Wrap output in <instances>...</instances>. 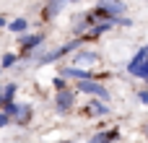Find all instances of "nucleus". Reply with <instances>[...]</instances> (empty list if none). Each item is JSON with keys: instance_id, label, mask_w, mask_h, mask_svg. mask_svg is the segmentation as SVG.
Segmentation results:
<instances>
[{"instance_id": "2", "label": "nucleus", "mask_w": 148, "mask_h": 143, "mask_svg": "<svg viewBox=\"0 0 148 143\" xmlns=\"http://www.w3.org/2000/svg\"><path fill=\"white\" fill-rule=\"evenodd\" d=\"M75 47H81V39H73V42H68V44H60V47H57V50H52V52H42V55L36 57V65H49V63H55V60H60V57L70 55Z\"/></svg>"}, {"instance_id": "17", "label": "nucleus", "mask_w": 148, "mask_h": 143, "mask_svg": "<svg viewBox=\"0 0 148 143\" xmlns=\"http://www.w3.org/2000/svg\"><path fill=\"white\" fill-rule=\"evenodd\" d=\"M117 138H120V130H117V128L107 130V141H109V143H112V141H117Z\"/></svg>"}, {"instance_id": "9", "label": "nucleus", "mask_w": 148, "mask_h": 143, "mask_svg": "<svg viewBox=\"0 0 148 143\" xmlns=\"http://www.w3.org/2000/svg\"><path fill=\"white\" fill-rule=\"evenodd\" d=\"M73 60L78 65H91V63H99V52H86V50H78L73 52Z\"/></svg>"}, {"instance_id": "3", "label": "nucleus", "mask_w": 148, "mask_h": 143, "mask_svg": "<svg viewBox=\"0 0 148 143\" xmlns=\"http://www.w3.org/2000/svg\"><path fill=\"white\" fill-rule=\"evenodd\" d=\"M42 42H44V34L39 31V34H23L21 39H18V50H21V57H31L34 55V50H39L42 47Z\"/></svg>"}, {"instance_id": "19", "label": "nucleus", "mask_w": 148, "mask_h": 143, "mask_svg": "<svg viewBox=\"0 0 148 143\" xmlns=\"http://www.w3.org/2000/svg\"><path fill=\"white\" fill-rule=\"evenodd\" d=\"M138 102H140V104H148V91H146V89L138 91Z\"/></svg>"}, {"instance_id": "4", "label": "nucleus", "mask_w": 148, "mask_h": 143, "mask_svg": "<svg viewBox=\"0 0 148 143\" xmlns=\"http://www.w3.org/2000/svg\"><path fill=\"white\" fill-rule=\"evenodd\" d=\"M78 91H81V94H88V96H96V99H101V102H109L107 86H101V83H96V81H78Z\"/></svg>"}, {"instance_id": "7", "label": "nucleus", "mask_w": 148, "mask_h": 143, "mask_svg": "<svg viewBox=\"0 0 148 143\" xmlns=\"http://www.w3.org/2000/svg\"><path fill=\"white\" fill-rule=\"evenodd\" d=\"M112 109H109V104L107 102H101V99H94L88 107H86V115H94V117H107Z\"/></svg>"}, {"instance_id": "14", "label": "nucleus", "mask_w": 148, "mask_h": 143, "mask_svg": "<svg viewBox=\"0 0 148 143\" xmlns=\"http://www.w3.org/2000/svg\"><path fill=\"white\" fill-rule=\"evenodd\" d=\"M16 91H18V83H8V86L3 89V99H5V102H13V99H16Z\"/></svg>"}, {"instance_id": "25", "label": "nucleus", "mask_w": 148, "mask_h": 143, "mask_svg": "<svg viewBox=\"0 0 148 143\" xmlns=\"http://www.w3.org/2000/svg\"><path fill=\"white\" fill-rule=\"evenodd\" d=\"M0 73H3V68H0Z\"/></svg>"}, {"instance_id": "18", "label": "nucleus", "mask_w": 148, "mask_h": 143, "mask_svg": "<svg viewBox=\"0 0 148 143\" xmlns=\"http://www.w3.org/2000/svg\"><path fill=\"white\" fill-rule=\"evenodd\" d=\"M104 141H107V130H104V133H96V135H94L88 143H104Z\"/></svg>"}, {"instance_id": "21", "label": "nucleus", "mask_w": 148, "mask_h": 143, "mask_svg": "<svg viewBox=\"0 0 148 143\" xmlns=\"http://www.w3.org/2000/svg\"><path fill=\"white\" fill-rule=\"evenodd\" d=\"M3 107H5V99H3V89H0V112H3Z\"/></svg>"}, {"instance_id": "15", "label": "nucleus", "mask_w": 148, "mask_h": 143, "mask_svg": "<svg viewBox=\"0 0 148 143\" xmlns=\"http://www.w3.org/2000/svg\"><path fill=\"white\" fill-rule=\"evenodd\" d=\"M18 109H21V107H18L16 102H5V107H3V112H5V115H8L10 120H13L16 115H18Z\"/></svg>"}, {"instance_id": "13", "label": "nucleus", "mask_w": 148, "mask_h": 143, "mask_svg": "<svg viewBox=\"0 0 148 143\" xmlns=\"http://www.w3.org/2000/svg\"><path fill=\"white\" fill-rule=\"evenodd\" d=\"M16 63H18V55H16V52H8V55H3V60H0V68L5 70V68H13Z\"/></svg>"}, {"instance_id": "24", "label": "nucleus", "mask_w": 148, "mask_h": 143, "mask_svg": "<svg viewBox=\"0 0 148 143\" xmlns=\"http://www.w3.org/2000/svg\"><path fill=\"white\" fill-rule=\"evenodd\" d=\"M73 3H81V0H73Z\"/></svg>"}, {"instance_id": "11", "label": "nucleus", "mask_w": 148, "mask_h": 143, "mask_svg": "<svg viewBox=\"0 0 148 143\" xmlns=\"http://www.w3.org/2000/svg\"><path fill=\"white\" fill-rule=\"evenodd\" d=\"M65 3H68V0H49V3H47V10H44V18L60 16V10L65 8Z\"/></svg>"}, {"instance_id": "12", "label": "nucleus", "mask_w": 148, "mask_h": 143, "mask_svg": "<svg viewBox=\"0 0 148 143\" xmlns=\"http://www.w3.org/2000/svg\"><path fill=\"white\" fill-rule=\"evenodd\" d=\"M26 29H29V21H26V18H16V21L8 23V31H10V34H18V36H23Z\"/></svg>"}, {"instance_id": "1", "label": "nucleus", "mask_w": 148, "mask_h": 143, "mask_svg": "<svg viewBox=\"0 0 148 143\" xmlns=\"http://www.w3.org/2000/svg\"><path fill=\"white\" fill-rule=\"evenodd\" d=\"M91 13H94L99 21H117V18H122V13H125V3H120V0H99Z\"/></svg>"}, {"instance_id": "23", "label": "nucleus", "mask_w": 148, "mask_h": 143, "mask_svg": "<svg viewBox=\"0 0 148 143\" xmlns=\"http://www.w3.org/2000/svg\"><path fill=\"white\" fill-rule=\"evenodd\" d=\"M57 143H73V141H57Z\"/></svg>"}, {"instance_id": "6", "label": "nucleus", "mask_w": 148, "mask_h": 143, "mask_svg": "<svg viewBox=\"0 0 148 143\" xmlns=\"http://www.w3.org/2000/svg\"><path fill=\"white\" fill-rule=\"evenodd\" d=\"M60 76H62V78H78V81H94V73H91V70L73 68V65H65V68H60Z\"/></svg>"}, {"instance_id": "22", "label": "nucleus", "mask_w": 148, "mask_h": 143, "mask_svg": "<svg viewBox=\"0 0 148 143\" xmlns=\"http://www.w3.org/2000/svg\"><path fill=\"white\" fill-rule=\"evenodd\" d=\"M3 26H8V23H5V18H3V16H0V29H3Z\"/></svg>"}, {"instance_id": "20", "label": "nucleus", "mask_w": 148, "mask_h": 143, "mask_svg": "<svg viewBox=\"0 0 148 143\" xmlns=\"http://www.w3.org/2000/svg\"><path fill=\"white\" fill-rule=\"evenodd\" d=\"M10 122H13V120H10V117H8L5 112H0V128H5V125H10Z\"/></svg>"}, {"instance_id": "10", "label": "nucleus", "mask_w": 148, "mask_h": 143, "mask_svg": "<svg viewBox=\"0 0 148 143\" xmlns=\"http://www.w3.org/2000/svg\"><path fill=\"white\" fill-rule=\"evenodd\" d=\"M31 117H34V109H31L29 104H21V109H18V115L13 117V122H16V125H29Z\"/></svg>"}, {"instance_id": "8", "label": "nucleus", "mask_w": 148, "mask_h": 143, "mask_svg": "<svg viewBox=\"0 0 148 143\" xmlns=\"http://www.w3.org/2000/svg\"><path fill=\"white\" fill-rule=\"evenodd\" d=\"M146 60H148V44L143 47V50H138V52H135V57H133V60L127 63V73L133 76V73H135V70H138V68H140V65H143Z\"/></svg>"}, {"instance_id": "16", "label": "nucleus", "mask_w": 148, "mask_h": 143, "mask_svg": "<svg viewBox=\"0 0 148 143\" xmlns=\"http://www.w3.org/2000/svg\"><path fill=\"white\" fill-rule=\"evenodd\" d=\"M52 86H55V91H62V89H68V78H62V76H57V78L52 81Z\"/></svg>"}, {"instance_id": "5", "label": "nucleus", "mask_w": 148, "mask_h": 143, "mask_svg": "<svg viewBox=\"0 0 148 143\" xmlns=\"http://www.w3.org/2000/svg\"><path fill=\"white\" fill-rule=\"evenodd\" d=\"M73 104H75V91L73 89H62V91L55 94V109L60 115H68L73 109Z\"/></svg>"}]
</instances>
